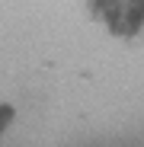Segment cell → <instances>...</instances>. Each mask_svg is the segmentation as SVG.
<instances>
[{
	"label": "cell",
	"instance_id": "6da1fadb",
	"mask_svg": "<svg viewBox=\"0 0 144 147\" xmlns=\"http://www.w3.org/2000/svg\"><path fill=\"white\" fill-rule=\"evenodd\" d=\"M90 13L115 38H138L144 32V0H90Z\"/></svg>",
	"mask_w": 144,
	"mask_h": 147
},
{
	"label": "cell",
	"instance_id": "7a4b0ae2",
	"mask_svg": "<svg viewBox=\"0 0 144 147\" xmlns=\"http://www.w3.org/2000/svg\"><path fill=\"white\" fill-rule=\"evenodd\" d=\"M10 121H13V109H10V106H0V134L7 131Z\"/></svg>",
	"mask_w": 144,
	"mask_h": 147
}]
</instances>
